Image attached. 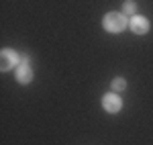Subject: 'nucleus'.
I'll return each instance as SVG.
<instances>
[{"label":"nucleus","instance_id":"obj_7","mask_svg":"<svg viewBox=\"0 0 153 145\" xmlns=\"http://www.w3.org/2000/svg\"><path fill=\"white\" fill-rule=\"evenodd\" d=\"M125 88H127V82H125L123 78H114V80H112V90L120 92V90H125Z\"/></svg>","mask_w":153,"mask_h":145},{"label":"nucleus","instance_id":"obj_4","mask_svg":"<svg viewBox=\"0 0 153 145\" xmlns=\"http://www.w3.org/2000/svg\"><path fill=\"white\" fill-rule=\"evenodd\" d=\"M102 106H104L106 112H118L123 109V100L117 92H108V94L102 96Z\"/></svg>","mask_w":153,"mask_h":145},{"label":"nucleus","instance_id":"obj_5","mask_svg":"<svg viewBox=\"0 0 153 145\" xmlns=\"http://www.w3.org/2000/svg\"><path fill=\"white\" fill-rule=\"evenodd\" d=\"M129 27L133 29V33H137V35H145L147 31H149V21L141 16V14H135V16H131L129 19Z\"/></svg>","mask_w":153,"mask_h":145},{"label":"nucleus","instance_id":"obj_2","mask_svg":"<svg viewBox=\"0 0 153 145\" xmlns=\"http://www.w3.org/2000/svg\"><path fill=\"white\" fill-rule=\"evenodd\" d=\"M16 63H21V57H19V53L14 51V49H2L0 51V68H2V72H8L12 70Z\"/></svg>","mask_w":153,"mask_h":145},{"label":"nucleus","instance_id":"obj_3","mask_svg":"<svg viewBox=\"0 0 153 145\" xmlns=\"http://www.w3.org/2000/svg\"><path fill=\"white\" fill-rule=\"evenodd\" d=\"M16 80H19L21 84H29V82L33 80V68H31L27 55L21 57V63H19V68H16Z\"/></svg>","mask_w":153,"mask_h":145},{"label":"nucleus","instance_id":"obj_6","mask_svg":"<svg viewBox=\"0 0 153 145\" xmlns=\"http://www.w3.org/2000/svg\"><path fill=\"white\" fill-rule=\"evenodd\" d=\"M135 10H137V4H135L133 0H127V2L123 4V14H125V16H127V14H129V16H135Z\"/></svg>","mask_w":153,"mask_h":145},{"label":"nucleus","instance_id":"obj_1","mask_svg":"<svg viewBox=\"0 0 153 145\" xmlns=\"http://www.w3.org/2000/svg\"><path fill=\"white\" fill-rule=\"evenodd\" d=\"M102 27L108 33H123L129 27V21H127V16L123 12H108L102 19Z\"/></svg>","mask_w":153,"mask_h":145}]
</instances>
